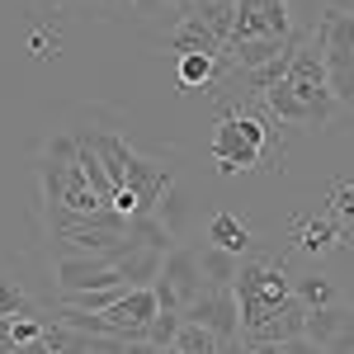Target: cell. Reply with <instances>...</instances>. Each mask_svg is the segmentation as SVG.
Here are the masks:
<instances>
[{
    "instance_id": "3",
    "label": "cell",
    "mask_w": 354,
    "mask_h": 354,
    "mask_svg": "<svg viewBox=\"0 0 354 354\" xmlns=\"http://www.w3.org/2000/svg\"><path fill=\"white\" fill-rule=\"evenodd\" d=\"M185 322L208 326L218 340H236V335H241V302H236V288H208L203 298H194L189 307H185Z\"/></svg>"
},
{
    "instance_id": "9",
    "label": "cell",
    "mask_w": 354,
    "mask_h": 354,
    "mask_svg": "<svg viewBox=\"0 0 354 354\" xmlns=\"http://www.w3.org/2000/svg\"><path fill=\"white\" fill-rule=\"evenodd\" d=\"M170 255V250H165ZM165 255L161 250H128L123 260H113V270H118V279L128 283V288H156V279H161L165 270Z\"/></svg>"
},
{
    "instance_id": "6",
    "label": "cell",
    "mask_w": 354,
    "mask_h": 354,
    "mask_svg": "<svg viewBox=\"0 0 354 354\" xmlns=\"http://www.w3.org/2000/svg\"><path fill=\"white\" fill-rule=\"evenodd\" d=\"M293 245L307 250V255H322V250H330V245H354V227H340L330 213L326 218H307V222H298Z\"/></svg>"
},
{
    "instance_id": "14",
    "label": "cell",
    "mask_w": 354,
    "mask_h": 354,
    "mask_svg": "<svg viewBox=\"0 0 354 354\" xmlns=\"http://www.w3.org/2000/svg\"><path fill=\"white\" fill-rule=\"evenodd\" d=\"M10 317H43V302L19 279H0V322H10Z\"/></svg>"
},
{
    "instance_id": "4",
    "label": "cell",
    "mask_w": 354,
    "mask_h": 354,
    "mask_svg": "<svg viewBox=\"0 0 354 354\" xmlns=\"http://www.w3.org/2000/svg\"><path fill=\"white\" fill-rule=\"evenodd\" d=\"M113 335H128V340H147V326L161 317V302H156V288H128L123 298L113 302L109 312Z\"/></svg>"
},
{
    "instance_id": "17",
    "label": "cell",
    "mask_w": 354,
    "mask_h": 354,
    "mask_svg": "<svg viewBox=\"0 0 354 354\" xmlns=\"http://www.w3.org/2000/svg\"><path fill=\"white\" fill-rule=\"evenodd\" d=\"M180 330H185V312H161V317L147 326V345H156V350H170V345L180 340Z\"/></svg>"
},
{
    "instance_id": "10",
    "label": "cell",
    "mask_w": 354,
    "mask_h": 354,
    "mask_svg": "<svg viewBox=\"0 0 354 354\" xmlns=\"http://www.w3.org/2000/svg\"><path fill=\"white\" fill-rule=\"evenodd\" d=\"M156 218L165 222V232H170L175 241H180V236L189 232V222H194V203H189V194H185V185H180V180H175V185L165 189V198L156 203Z\"/></svg>"
},
{
    "instance_id": "11",
    "label": "cell",
    "mask_w": 354,
    "mask_h": 354,
    "mask_svg": "<svg viewBox=\"0 0 354 354\" xmlns=\"http://www.w3.org/2000/svg\"><path fill=\"white\" fill-rule=\"evenodd\" d=\"M208 241L218 245V250H232V255H245L250 250V222H241L236 213H218V218L208 222Z\"/></svg>"
},
{
    "instance_id": "18",
    "label": "cell",
    "mask_w": 354,
    "mask_h": 354,
    "mask_svg": "<svg viewBox=\"0 0 354 354\" xmlns=\"http://www.w3.org/2000/svg\"><path fill=\"white\" fill-rule=\"evenodd\" d=\"M330 218L335 222H354V180L335 185V194H330Z\"/></svg>"
},
{
    "instance_id": "12",
    "label": "cell",
    "mask_w": 354,
    "mask_h": 354,
    "mask_svg": "<svg viewBox=\"0 0 354 354\" xmlns=\"http://www.w3.org/2000/svg\"><path fill=\"white\" fill-rule=\"evenodd\" d=\"M198 270L208 279V288H232L236 274H241V255L218 250V245H203V250H198Z\"/></svg>"
},
{
    "instance_id": "16",
    "label": "cell",
    "mask_w": 354,
    "mask_h": 354,
    "mask_svg": "<svg viewBox=\"0 0 354 354\" xmlns=\"http://www.w3.org/2000/svg\"><path fill=\"white\" fill-rule=\"evenodd\" d=\"M175 350H180V354H218L222 340H218L208 326H194V322H185L180 340H175Z\"/></svg>"
},
{
    "instance_id": "8",
    "label": "cell",
    "mask_w": 354,
    "mask_h": 354,
    "mask_svg": "<svg viewBox=\"0 0 354 354\" xmlns=\"http://www.w3.org/2000/svg\"><path fill=\"white\" fill-rule=\"evenodd\" d=\"M354 326V302H330V307H307V340H317L322 350H326L330 340L340 335V330Z\"/></svg>"
},
{
    "instance_id": "2",
    "label": "cell",
    "mask_w": 354,
    "mask_h": 354,
    "mask_svg": "<svg viewBox=\"0 0 354 354\" xmlns=\"http://www.w3.org/2000/svg\"><path fill=\"white\" fill-rule=\"evenodd\" d=\"M118 283L123 279L113 270V260H104V255H76V250H66V255H57V265H53V288L62 298H76V293H90V288H118Z\"/></svg>"
},
{
    "instance_id": "15",
    "label": "cell",
    "mask_w": 354,
    "mask_h": 354,
    "mask_svg": "<svg viewBox=\"0 0 354 354\" xmlns=\"http://www.w3.org/2000/svg\"><path fill=\"white\" fill-rule=\"evenodd\" d=\"M293 298L302 307H330V302H340V293H335V283H330L326 274H307V279L293 283Z\"/></svg>"
},
{
    "instance_id": "13",
    "label": "cell",
    "mask_w": 354,
    "mask_h": 354,
    "mask_svg": "<svg viewBox=\"0 0 354 354\" xmlns=\"http://www.w3.org/2000/svg\"><path fill=\"white\" fill-rule=\"evenodd\" d=\"M128 245H133V250H170V245H175V236H170V232H165V222L156 218V213H147V218H133L128 222Z\"/></svg>"
},
{
    "instance_id": "7",
    "label": "cell",
    "mask_w": 354,
    "mask_h": 354,
    "mask_svg": "<svg viewBox=\"0 0 354 354\" xmlns=\"http://www.w3.org/2000/svg\"><path fill=\"white\" fill-rule=\"evenodd\" d=\"M222 76H227L222 53H185V57H180V66H175L180 90H218Z\"/></svg>"
},
{
    "instance_id": "22",
    "label": "cell",
    "mask_w": 354,
    "mask_h": 354,
    "mask_svg": "<svg viewBox=\"0 0 354 354\" xmlns=\"http://www.w3.org/2000/svg\"><path fill=\"white\" fill-rule=\"evenodd\" d=\"M28 5H53V10H62L66 0H28Z\"/></svg>"
},
{
    "instance_id": "5",
    "label": "cell",
    "mask_w": 354,
    "mask_h": 354,
    "mask_svg": "<svg viewBox=\"0 0 354 354\" xmlns=\"http://www.w3.org/2000/svg\"><path fill=\"white\" fill-rule=\"evenodd\" d=\"M156 283H165V288L180 298V312H185L194 298H203V293H208V279H203V270H198V250H189V245H170L165 270H161Z\"/></svg>"
},
{
    "instance_id": "21",
    "label": "cell",
    "mask_w": 354,
    "mask_h": 354,
    "mask_svg": "<svg viewBox=\"0 0 354 354\" xmlns=\"http://www.w3.org/2000/svg\"><path fill=\"white\" fill-rule=\"evenodd\" d=\"M218 354H250V345H245L241 335H236V340H222V350Z\"/></svg>"
},
{
    "instance_id": "20",
    "label": "cell",
    "mask_w": 354,
    "mask_h": 354,
    "mask_svg": "<svg viewBox=\"0 0 354 354\" xmlns=\"http://www.w3.org/2000/svg\"><path fill=\"white\" fill-rule=\"evenodd\" d=\"M274 354H326L317 340H307V335H298V340H283V345H274Z\"/></svg>"
},
{
    "instance_id": "1",
    "label": "cell",
    "mask_w": 354,
    "mask_h": 354,
    "mask_svg": "<svg viewBox=\"0 0 354 354\" xmlns=\"http://www.w3.org/2000/svg\"><path fill=\"white\" fill-rule=\"evenodd\" d=\"M208 156L218 161V170L222 175H236V170H270V156L245 137V128H241V118H236V109L227 104L222 109V118H218V133H213V142H208Z\"/></svg>"
},
{
    "instance_id": "19",
    "label": "cell",
    "mask_w": 354,
    "mask_h": 354,
    "mask_svg": "<svg viewBox=\"0 0 354 354\" xmlns=\"http://www.w3.org/2000/svg\"><path fill=\"white\" fill-rule=\"evenodd\" d=\"M28 53L38 57V62H48V57H57V53H62V33H53V28L33 33V38H28Z\"/></svg>"
}]
</instances>
